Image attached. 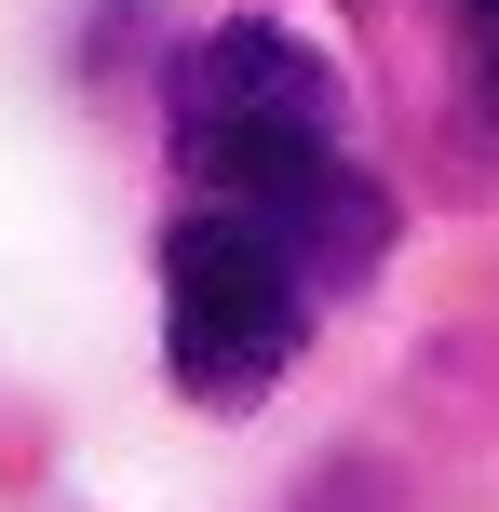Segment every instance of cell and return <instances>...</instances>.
<instances>
[{"label":"cell","mask_w":499,"mask_h":512,"mask_svg":"<svg viewBox=\"0 0 499 512\" xmlns=\"http://www.w3.org/2000/svg\"><path fill=\"white\" fill-rule=\"evenodd\" d=\"M176 135H189V162H203L216 203L270 230V216H297L338 176V81H324V54L284 41V27H216L176 68Z\"/></svg>","instance_id":"6da1fadb"},{"label":"cell","mask_w":499,"mask_h":512,"mask_svg":"<svg viewBox=\"0 0 499 512\" xmlns=\"http://www.w3.org/2000/svg\"><path fill=\"white\" fill-rule=\"evenodd\" d=\"M297 337H311V283H297L284 230H257V216H230V203H203V216L162 230V364H176V391L257 405L297 364Z\"/></svg>","instance_id":"7a4b0ae2"},{"label":"cell","mask_w":499,"mask_h":512,"mask_svg":"<svg viewBox=\"0 0 499 512\" xmlns=\"http://www.w3.org/2000/svg\"><path fill=\"white\" fill-rule=\"evenodd\" d=\"M459 81H473V122L499 135V0H459Z\"/></svg>","instance_id":"3957f363"}]
</instances>
